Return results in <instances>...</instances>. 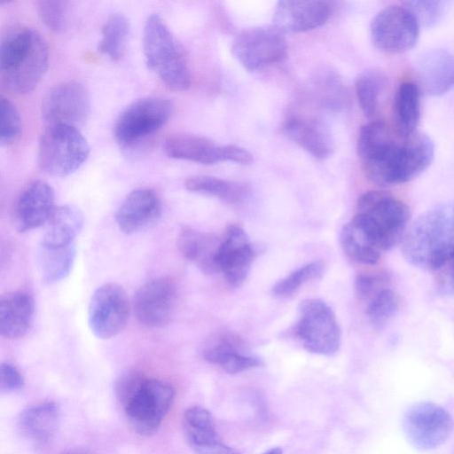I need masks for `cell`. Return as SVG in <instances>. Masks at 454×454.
<instances>
[{
    "instance_id": "cell-26",
    "label": "cell",
    "mask_w": 454,
    "mask_h": 454,
    "mask_svg": "<svg viewBox=\"0 0 454 454\" xmlns=\"http://www.w3.org/2000/svg\"><path fill=\"white\" fill-rule=\"evenodd\" d=\"M60 419L58 405L43 402L25 409L19 418L22 434L37 446L47 444L57 432Z\"/></svg>"
},
{
    "instance_id": "cell-25",
    "label": "cell",
    "mask_w": 454,
    "mask_h": 454,
    "mask_svg": "<svg viewBox=\"0 0 454 454\" xmlns=\"http://www.w3.org/2000/svg\"><path fill=\"white\" fill-rule=\"evenodd\" d=\"M418 74L427 93H446L454 87V55L443 50L426 52L419 60Z\"/></svg>"
},
{
    "instance_id": "cell-18",
    "label": "cell",
    "mask_w": 454,
    "mask_h": 454,
    "mask_svg": "<svg viewBox=\"0 0 454 454\" xmlns=\"http://www.w3.org/2000/svg\"><path fill=\"white\" fill-rule=\"evenodd\" d=\"M328 1H280L273 14L274 27L283 33H300L324 25L331 16Z\"/></svg>"
},
{
    "instance_id": "cell-31",
    "label": "cell",
    "mask_w": 454,
    "mask_h": 454,
    "mask_svg": "<svg viewBox=\"0 0 454 454\" xmlns=\"http://www.w3.org/2000/svg\"><path fill=\"white\" fill-rule=\"evenodd\" d=\"M184 186L192 192L215 197L231 204L243 201L249 192L245 183L205 175L187 178Z\"/></svg>"
},
{
    "instance_id": "cell-30",
    "label": "cell",
    "mask_w": 454,
    "mask_h": 454,
    "mask_svg": "<svg viewBox=\"0 0 454 454\" xmlns=\"http://www.w3.org/2000/svg\"><path fill=\"white\" fill-rule=\"evenodd\" d=\"M236 344L231 338H223L207 348L203 352V356L207 362L218 365L224 372L231 374L259 367L262 364L260 358L245 354Z\"/></svg>"
},
{
    "instance_id": "cell-41",
    "label": "cell",
    "mask_w": 454,
    "mask_h": 454,
    "mask_svg": "<svg viewBox=\"0 0 454 454\" xmlns=\"http://www.w3.org/2000/svg\"><path fill=\"white\" fill-rule=\"evenodd\" d=\"M24 378L19 369L11 363H3L0 369V389L2 393L20 390L24 386Z\"/></svg>"
},
{
    "instance_id": "cell-1",
    "label": "cell",
    "mask_w": 454,
    "mask_h": 454,
    "mask_svg": "<svg viewBox=\"0 0 454 454\" xmlns=\"http://www.w3.org/2000/svg\"><path fill=\"white\" fill-rule=\"evenodd\" d=\"M434 144L414 132L403 136L380 121L364 125L357 138V154L367 178L380 186L409 182L431 164Z\"/></svg>"
},
{
    "instance_id": "cell-10",
    "label": "cell",
    "mask_w": 454,
    "mask_h": 454,
    "mask_svg": "<svg viewBox=\"0 0 454 454\" xmlns=\"http://www.w3.org/2000/svg\"><path fill=\"white\" fill-rule=\"evenodd\" d=\"M286 51L284 33L274 26L244 29L231 44L234 58L250 72L262 70L282 61Z\"/></svg>"
},
{
    "instance_id": "cell-20",
    "label": "cell",
    "mask_w": 454,
    "mask_h": 454,
    "mask_svg": "<svg viewBox=\"0 0 454 454\" xmlns=\"http://www.w3.org/2000/svg\"><path fill=\"white\" fill-rule=\"evenodd\" d=\"M186 441L195 454H238L223 443L215 428L211 413L200 406H192L184 414Z\"/></svg>"
},
{
    "instance_id": "cell-36",
    "label": "cell",
    "mask_w": 454,
    "mask_h": 454,
    "mask_svg": "<svg viewBox=\"0 0 454 454\" xmlns=\"http://www.w3.org/2000/svg\"><path fill=\"white\" fill-rule=\"evenodd\" d=\"M340 243L346 255L356 262L372 265L380 258L381 254L368 247L356 234L349 223L340 231Z\"/></svg>"
},
{
    "instance_id": "cell-37",
    "label": "cell",
    "mask_w": 454,
    "mask_h": 454,
    "mask_svg": "<svg viewBox=\"0 0 454 454\" xmlns=\"http://www.w3.org/2000/svg\"><path fill=\"white\" fill-rule=\"evenodd\" d=\"M2 145H10L20 137L21 133V118L16 106L5 97L0 99Z\"/></svg>"
},
{
    "instance_id": "cell-9",
    "label": "cell",
    "mask_w": 454,
    "mask_h": 454,
    "mask_svg": "<svg viewBox=\"0 0 454 454\" xmlns=\"http://www.w3.org/2000/svg\"><path fill=\"white\" fill-rule=\"evenodd\" d=\"M173 106L161 97H145L126 106L117 117L114 136L121 146H132L159 130L170 118Z\"/></svg>"
},
{
    "instance_id": "cell-43",
    "label": "cell",
    "mask_w": 454,
    "mask_h": 454,
    "mask_svg": "<svg viewBox=\"0 0 454 454\" xmlns=\"http://www.w3.org/2000/svg\"><path fill=\"white\" fill-rule=\"evenodd\" d=\"M64 454H94L91 450H90L89 449H86V448H74V449H71L69 450H67V452H65Z\"/></svg>"
},
{
    "instance_id": "cell-39",
    "label": "cell",
    "mask_w": 454,
    "mask_h": 454,
    "mask_svg": "<svg viewBox=\"0 0 454 454\" xmlns=\"http://www.w3.org/2000/svg\"><path fill=\"white\" fill-rule=\"evenodd\" d=\"M444 2L442 1H411L406 7L414 14L419 24L426 27L434 26L442 16Z\"/></svg>"
},
{
    "instance_id": "cell-24",
    "label": "cell",
    "mask_w": 454,
    "mask_h": 454,
    "mask_svg": "<svg viewBox=\"0 0 454 454\" xmlns=\"http://www.w3.org/2000/svg\"><path fill=\"white\" fill-rule=\"evenodd\" d=\"M222 239L191 227H184L176 240L182 256L207 274L217 272L215 257Z\"/></svg>"
},
{
    "instance_id": "cell-6",
    "label": "cell",
    "mask_w": 454,
    "mask_h": 454,
    "mask_svg": "<svg viewBox=\"0 0 454 454\" xmlns=\"http://www.w3.org/2000/svg\"><path fill=\"white\" fill-rule=\"evenodd\" d=\"M143 53L147 67L168 88L183 91L190 87L191 74L183 49L159 14L153 13L145 20Z\"/></svg>"
},
{
    "instance_id": "cell-28",
    "label": "cell",
    "mask_w": 454,
    "mask_h": 454,
    "mask_svg": "<svg viewBox=\"0 0 454 454\" xmlns=\"http://www.w3.org/2000/svg\"><path fill=\"white\" fill-rule=\"evenodd\" d=\"M420 115L419 87L411 82L398 86L393 103L394 129L403 136L416 132Z\"/></svg>"
},
{
    "instance_id": "cell-29",
    "label": "cell",
    "mask_w": 454,
    "mask_h": 454,
    "mask_svg": "<svg viewBox=\"0 0 454 454\" xmlns=\"http://www.w3.org/2000/svg\"><path fill=\"white\" fill-rule=\"evenodd\" d=\"M75 254L74 244L47 246L40 243L37 262L42 280L51 285L67 277L73 268Z\"/></svg>"
},
{
    "instance_id": "cell-5",
    "label": "cell",
    "mask_w": 454,
    "mask_h": 454,
    "mask_svg": "<svg viewBox=\"0 0 454 454\" xmlns=\"http://www.w3.org/2000/svg\"><path fill=\"white\" fill-rule=\"evenodd\" d=\"M116 392L130 427L144 436L158 430L175 396L169 383L135 371L120 377Z\"/></svg>"
},
{
    "instance_id": "cell-11",
    "label": "cell",
    "mask_w": 454,
    "mask_h": 454,
    "mask_svg": "<svg viewBox=\"0 0 454 454\" xmlns=\"http://www.w3.org/2000/svg\"><path fill=\"white\" fill-rule=\"evenodd\" d=\"M419 27L416 17L407 7L389 5L380 10L372 20V42L382 52L403 53L416 44Z\"/></svg>"
},
{
    "instance_id": "cell-15",
    "label": "cell",
    "mask_w": 454,
    "mask_h": 454,
    "mask_svg": "<svg viewBox=\"0 0 454 454\" xmlns=\"http://www.w3.org/2000/svg\"><path fill=\"white\" fill-rule=\"evenodd\" d=\"M177 301L175 283L160 277L142 285L135 294L133 310L137 321L151 328L162 327L171 320Z\"/></svg>"
},
{
    "instance_id": "cell-19",
    "label": "cell",
    "mask_w": 454,
    "mask_h": 454,
    "mask_svg": "<svg viewBox=\"0 0 454 454\" xmlns=\"http://www.w3.org/2000/svg\"><path fill=\"white\" fill-rule=\"evenodd\" d=\"M161 214V202L149 188L130 192L115 213L118 228L126 234L140 231L154 223Z\"/></svg>"
},
{
    "instance_id": "cell-3",
    "label": "cell",
    "mask_w": 454,
    "mask_h": 454,
    "mask_svg": "<svg viewBox=\"0 0 454 454\" xmlns=\"http://www.w3.org/2000/svg\"><path fill=\"white\" fill-rule=\"evenodd\" d=\"M409 219V207L402 200L369 191L359 197L349 223L366 245L381 254L403 240Z\"/></svg>"
},
{
    "instance_id": "cell-22",
    "label": "cell",
    "mask_w": 454,
    "mask_h": 454,
    "mask_svg": "<svg viewBox=\"0 0 454 454\" xmlns=\"http://www.w3.org/2000/svg\"><path fill=\"white\" fill-rule=\"evenodd\" d=\"M35 314V301L25 291H12L0 298V333L6 339H19L29 331Z\"/></svg>"
},
{
    "instance_id": "cell-42",
    "label": "cell",
    "mask_w": 454,
    "mask_h": 454,
    "mask_svg": "<svg viewBox=\"0 0 454 454\" xmlns=\"http://www.w3.org/2000/svg\"><path fill=\"white\" fill-rule=\"evenodd\" d=\"M438 292L443 295H454V259L433 270Z\"/></svg>"
},
{
    "instance_id": "cell-38",
    "label": "cell",
    "mask_w": 454,
    "mask_h": 454,
    "mask_svg": "<svg viewBox=\"0 0 454 454\" xmlns=\"http://www.w3.org/2000/svg\"><path fill=\"white\" fill-rule=\"evenodd\" d=\"M36 10L42 22L51 30L58 32L64 28L68 11V2L43 0L36 3Z\"/></svg>"
},
{
    "instance_id": "cell-8",
    "label": "cell",
    "mask_w": 454,
    "mask_h": 454,
    "mask_svg": "<svg viewBox=\"0 0 454 454\" xmlns=\"http://www.w3.org/2000/svg\"><path fill=\"white\" fill-rule=\"evenodd\" d=\"M294 335L309 352L332 356L340 346L341 332L331 307L318 298L301 301Z\"/></svg>"
},
{
    "instance_id": "cell-2",
    "label": "cell",
    "mask_w": 454,
    "mask_h": 454,
    "mask_svg": "<svg viewBox=\"0 0 454 454\" xmlns=\"http://www.w3.org/2000/svg\"><path fill=\"white\" fill-rule=\"evenodd\" d=\"M402 253L411 265L431 271L454 259V201L420 215L404 236Z\"/></svg>"
},
{
    "instance_id": "cell-27",
    "label": "cell",
    "mask_w": 454,
    "mask_h": 454,
    "mask_svg": "<svg viewBox=\"0 0 454 454\" xmlns=\"http://www.w3.org/2000/svg\"><path fill=\"white\" fill-rule=\"evenodd\" d=\"M83 225V215L75 207L58 206L45 223L41 244L47 246H67L74 239Z\"/></svg>"
},
{
    "instance_id": "cell-16",
    "label": "cell",
    "mask_w": 454,
    "mask_h": 454,
    "mask_svg": "<svg viewBox=\"0 0 454 454\" xmlns=\"http://www.w3.org/2000/svg\"><path fill=\"white\" fill-rule=\"evenodd\" d=\"M256 252L246 231L239 225H231L216 254L217 272L223 273L230 286H240L248 276Z\"/></svg>"
},
{
    "instance_id": "cell-34",
    "label": "cell",
    "mask_w": 454,
    "mask_h": 454,
    "mask_svg": "<svg viewBox=\"0 0 454 454\" xmlns=\"http://www.w3.org/2000/svg\"><path fill=\"white\" fill-rule=\"evenodd\" d=\"M399 304V297L394 290L387 286L380 288L367 301L369 321L376 327L384 325L396 314Z\"/></svg>"
},
{
    "instance_id": "cell-33",
    "label": "cell",
    "mask_w": 454,
    "mask_h": 454,
    "mask_svg": "<svg viewBox=\"0 0 454 454\" xmlns=\"http://www.w3.org/2000/svg\"><path fill=\"white\" fill-rule=\"evenodd\" d=\"M386 85L387 78L384 73L378 69L364 71L356 79V95L365 116L372 117L377 113Z\"/></svg>"
},
{
    "instance_id": "cell-21",
    "label": "cell",
    "mask_w": 454,
    "mask_h": 454,
    "mask_svg": "<svg viewBox=\"0 0 454 454\" xmlns=\"http://www.w3.org/2000/svg\"><path fill=\"white\" fill-rule=\"evenodd\" d=\"M165 153L173 159L189 160L204 165L226 161V145H216L212 140L189 133H176L166 137Z\"/></svg>"
},
{
    "instance_id": "cell-35",
    "label": "cell",
    "mask_w": 454,
    "mask_h": 454,
    "mask_svg": "<svg viewBox=\"0 0 454 454\" xmlns=\"http://www.w3.org/2000/svg\"><path fill=\"white\" fill-rule=\"evenodd\" d=\"M324 269L323 262L319 261L308 262L278 280L272 286L271 294L278 298L288 297L305 283L319 278L323 274Z\"/></svg>"
},
{
    "instance_id": "cell-32",
    "label": "cell",
    "mask_w": 454,
    "mask_h": 454,
    "mask_svg": "<svg viewBox=\"0 0 454 454\" xmlns=\"http://www.w3.org/2000/svg\"><path fill=\"white\" fill-rule=\"evenodd\" d=\"M129 31V21L124 14H110L102 27L98 51L112 60L120 59L126 51Z\"/></svg>"
},
{
    "instance_id": "cell-7",
    "label": "cell",
    "mask_w": 454,
    "mask_h": 454,
    "mask_svg": "<svg viewBox=\"0 0 454 454\" xmlns=\"http://www.w3.org/2000/svg\"><path fill=\"white\" fill-rule=\"evenodd\" d=\"M89 154V144L75 127L49 125L39 140V167L53 176L74 173L86 161Z\"/></svg>"
},
{
    "instance_id": "cell-13",
    "label": "cell",
    "mask_w": 454,
    "mask_h": 454,
    "mask_svg": "<svg viewBox=\"0 0 454 454\" xmlns=\"http://www.w3.org/2000/svg\"><path fill=\"white\" fill-rule=\"evenodd\" d=\"M130 304L125 290L114 283H106L93 293L88 309L89 326L102 340L116 336L126 326Z\"/></svg>"
},
{
    "instance_id": "cell-23",
    "label": "cell",
    "mask_w": 454,
    "mask_h": 454,
    "mask_svg": "<svg viewBox=\"0 0 454 454\" xmlns=\"http://www.w3.org/2000/svg\"><path fill=\"white\" fill-rule=\"evenodd\" d=\"M283 131L290 140L317 159H326L333 151L329 130L316 120L291 117L286 121Z\"/></svg>"
},
{
    "instance_id": "cell-17",
    "label": "cell",
    "mask_w": 454,
    "mask_h": 454,
    "mask_svg": "<svg viewBox=\"0 0 454 454\" xmlns=\"http://www.w3.org/2000/svg\"><path fill=\"white\" fill-rule=\"evenodd\" d=\"M54 191L46 182L35 180L21 192L14 208V223L26 232L47 223L56 206Z\"/></svg>"
},
{
    "instance_id": "cell-14",
    "label": "cell",
    "mask_w": 454,
    "mask_h": 454,
    "mask_svg": "<svg viewBox=\"0 0 454 454\" xmlns=\"http://www.w3.org/2000/svg\"><path fill=\"white\" fill-rule=\"evenodd\" d=\"M453 421L449 412L433 403H419L410 407L403 419L408 441L419 450H431L450 436Z\"/></svg>"
},
{
    "instance_id": "cell-12",
    "label": "cell",
    "mask_w": 454,
    "mask_h": 454,
    "mask_svg": "<svg viewBox=\"0 0 454 454\" xmlns=\"http://www.w3.org/2000/svg\"><path fill=\"white\" fill-rule=\"evenodd\" d=\"M90 111V94L80 82L69 80L59 82L44 95L41 115L47 126L82 125Z\"/></svg>"
},
{
    "instance_id": "cell-40",
    "label": "cell",
    "mask_w": 454,
    "mask_h": 454,
    "mask_svg": "<svg viewBox=\"0 0 454 454\" xmlns=\"http://www.w3.org/2000/svg\"><path fill=\"white\" fill-rule=\"evenodd\" d=\"M385 274L361 273L355 279V292L360 301H368L378 290L387 286Z\"/></svg>"
},
{
    "instance_id": "cell-4",
    "label": "cell",
    "mask_w": 454,
    "mask_h": 454,
    "mask_svg": "<svg viewBox=\"0 0 454 454\" xmlns=\"http://www.w3.org/2000/svg\"><path fill=\"white\" fill-rule=\"evenodd\" d=\"M49 62V49L43 36L30 27H16L3 38L0 73L11 91H32L43 77Z\"/></svg>"
},
{
    "instance_id": "cell-44",
    "label": "cell",
    "mask_w": 454,
    "mask_h": 454,
    "mask_svg": "<svg viewBox=\"0 0 454 454\" xmlns=\"http://www.w3.org/2000/svg\"><path fill=\"white\" fill-rule=\"evenodd\" d=\"M282 453H283L282 449L276 447V448H272V449L267 450L266 452H264L262 454H282Z\"/></svg>"
}]
</instances>
